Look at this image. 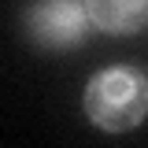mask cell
Returning a JSON list of instances; mask_svg holds the SVG:
<instances>
[{
  "label": "cell",
  "instance_id": "obj_2",
  "mask_svg": "<svg viewBox=\"0 0 148 148\" xmlns=\"http://www.w3.org/2000/svg\"><path fill=\"white\" fill-rule=\"evenodd\" d=\"M89 26L92 22H89V11H85V0H37L26 11L30 41L41 48H52V52L82 45Z\"/></svg>",
  "mask_w": 148,
  "mask_h": 148
},
{
  "label": "cell",
  "instance_id": "obj_1",
  "mask_svg": "<svg viewBox=\"0 0 148 148\" xmlns=\"http://www.w3.org/2000/svg\"><path fill=\"white\" fill-rule=\"evenodd\" d=\"M82 108L96 130L130 133L148 119V78L137 67H104L89 78Z\"/></svg>",
  "mask_w": 148,
  "mask_h": 148
},
{
  "label": "cell",
  "instance_id": "obj_3",
  "mask_svg": "<svg viewBox=\"0 0 148 148\" xmlns=\"http://www.w3.org/2000/svg\"><path fill=\"white\" fill-rule=\"evenodd\" d=\"M92 30L111 37H130L148 30V0H85Z\"/></svg>",
  "mask_w": 148,
  "mask_h": 148
}]
</instances>
